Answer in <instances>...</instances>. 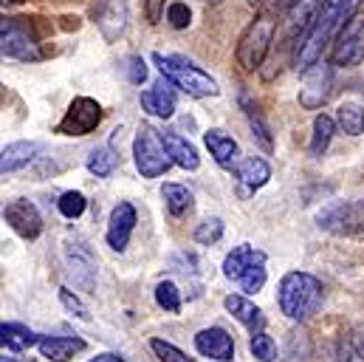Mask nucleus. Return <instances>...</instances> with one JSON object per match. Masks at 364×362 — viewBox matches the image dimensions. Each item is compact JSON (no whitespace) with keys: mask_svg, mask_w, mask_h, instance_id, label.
<instances>
[{"mask_svg":"<svg viewBox=\"0 0 364 362\" xmlns=\"http://www.w3.org/2000/svg\"><path fill=\"white\" fill-rule=\"evenodd\" d=\"M235 176H237V181L249 192H255V190H260V187L269 184V179H272V165L266 159L252 156V159H243V162L235 165Z\"/></svg>","mask_w":364,"mask_h":362,"instance_id":"21","label":"nucleus"},{"mask_svg":"<svg viewBox=\"0 0 364 362\" xmlns=\"http://www.w3.org/2000/svg\"><path fill=\"white\" fill-rule=\"evenodd\" d=\"M88 362H124V360H122L119 354H96V357Z\"/></svg>","mask_w":364,"mask_h":362,"instance_id":"40","label":"nucleus"},{"mask_svg":"<svg viewBox=\"0 0 364 362\" xmlns=\"http://www.w3.org/2000/svg\"><path fill=\"white\" fill-rule=\"evenodd\" d=\"M336 362H364V326H353L339 337Z\"/></svg>","mask_w":364,"mask_h":362,"instance_id":"25","label":"nucleus"},{"mask_svg":"<svg viewBox=\"0 0 364 362\" xmlns=\"http://www.w3.org/2000/svg\"><path fill=\"white\" fill-rule=\"evenodd\" d=\"M156 303L164 309V311H181V291H178V286L176 283H170V280H164V283H159L156 286Z\"/></svg>","mask_w":364,"mask_h":362,"instance_id":"32","label":"nucleus"},{"mask_svg":"<svg viewBox=\"0 0 364 362\" xmlns=\"http://www.w3.org/2000/svg\"><path fill=\"white\" fill-rule=\"evenodd\" d=\"M65 267H68V274L74 277V283L82 291H93V286H96V264H93L91 252L82 244H65Z\"/></svg>","mask_w":364,"mask_h":362,"instance_id":"14","label":"nucleus"},{"mask_svg":"<svg viewBox=\"0 0 364 362\" xmlns=\"http://www.w3.org/2000/svg\"><path fill=\"white\" fill-rule=\"evenodd\" d=\"M85 165H88V170L96 179H107L119 167V156L113 153V148H96V150H91Z\"/></svg>","mask_w":364,"mask_h":362,"instance_id":"29","label":"nucleus"},{"mask_svg":"<svg viewBox=\"0 0 364 362\" xmlns=\"http://www.w3.org/2000/svg\"><path fill=\"white\" fill-rule=\"evenodd\" d=\"M220 238H223V221H220V218H206V221H200L198 229H195V241H198L200 247H212V244H218Z\"/></svg>","mask_w":364,"mask_h":362,"instance_id":"33","label":"nucleus"},{"mask_svg":"<svg viewBox=\"0 0 364 362\" xmlns=\"http://www.w3.org/2000/svg\"><path fill=\"white\" fill-rule=\"evenodd\" d=\"M136 221H139V218H136V207H133L130 201H119V204L113 207L110 218H107V232H105L107 247L116 249V252H124L127 244H130V235H133V229H136Z\"/></svg>","mask_w":364,"mask_h":362,"instance_id":"12","label":"nucleus"},{"mask_svg":"<svg viewBox=\"0 0 364 362\" xmlns=\"http://www.w3.org/2000/svg\"><path fill=\"white\" fill-rule=\"evenodd\" d=\"M336 133V122L328 113H319L314 119V136H311V156H322Z\"/></svg>","mask_w":364,"mask_h":362,"instance_id":"27","label":"nucleus"},{"mask_svg":"<svg viewBox=\"0 0 364 362\" xmlns=\"http://www.w3.org/2000/svg\"><path fill=\"white\" fill-rule=\"evenodd\" d=\"M88 346L82 337H40V354L51 362H68Z\"/></svg>","mask_w":364,"mask_h":362,"instance_id":"19","label":"nucleus"},{"mask_svg":"<svg viewBox=\"0 0 364 362\" xmlns=\"http://www.w3.org/2000/svg\"><path fill=\"white\" fill-rule=\"evenodd\" d=\"M0 362H34V360H26V357H17V351H11V354H3V360Z\"/></svg>","mask_w":364,"mask_h":362,"instance_id":"41","label":"nucleus"},{"mask_svg":"<svg viewBox=\"0 0 364 362\" xmlns=\"http://www.w3.org/2000/svg\"><path fill=\"white\" fill-rule=\"evenodd\" d=\"M60 303L74 314V317H80V320H91V314H88V309H85V303L71 291V289H60Z\"/></svg>","mask_w":364,"mask_h":362,"instance_id":"38","label":"nucleus"},{"mask_svg":"<svg viewBox=\"0 0 364 362\" xmlns=\"http://www.w3.org/2000/svg\"><path fill=\"white\" fill-rule=\"evenodd\" d=\"M279 311L291 320H308L311 314L319 311L322 300H325V286L319 277L308 274V272H288L279 280Z\"/></svg>","mask_w":364,"mask_h":362,"instance_id":"2","label":"nucleus"},{"mask_svg":"<svg viewBox=\"0 0 364 362\" xmlns=\"http://www.w3.org/2000/svg\"><path fill=\"white\" fill-rule=\"evenodd\" d=\"M336 122L348 136H362L364 133V108L356 102H345L336 110Z\"/></svg>","mask_w":364,"mask_h":362,"instance_id":"28","label":"nucleus"},{"mask_svg":"<svg viewBox=\"0 0 364 362\" xmlns=\"http://www.w3.org/2000/svg\"><path fill=\"white\" fill-rule=\"evenodd\" d=\"M189 20H192V11H189V6L181 3V0H176V3H170L167 6V23L173 26V29H186L189 26Z\"/></svg>","mask_w":364,"mask_h":362,"instance_id":"37","label":"nucleus"},{"mask_svg":"<svg viewBox=\"0 0 364 362\" xmlns=\"http://www.w3.org/2000/svg\"><path fill=\"white\" fill-rule=\"evenodd\" d=\"M124 71H127V80H130V83H136V86H141V83H144V77H147V66H144V60H141V57H127Z\"/></svg>","mask_w":364,"mask_h":362,"instance_id":"39","label":"nucleus"},{"mask_svg":"<svg viewBox=\"0 0 364 362\" xmlns=\"http://www.w3.org/2000/svg\"><path fill=\"white\" fill-rule=\"evenodd\" d=\"M223 306H226V311H229L237 323H243L252 334H260V331L266 329V314H263V309L255 306L252 300H246L243 294H226Z\"/></svg>","mask_w":364,"mask_h":362,"instance_id":"16","label":"nucleus"},{"mask_svg":"<svg viewBox=\"0 0 364 362\" xmlns=\"http://www.w3.org/2000/svg\"><path fill=\"white\" fill-rule=\"evenodd\" d=\"M133 159H136V170L144 179H159L170 170V165H176L164 145V136L150 125L139 128V133L133 139Z\"/></svg>","mask_w":364,"mask_h":362,"instance_id":"5","label":"nucleus"},{"mask_svg":"<svg viewBox=\"0 0 364 362\" xmlns=\"http://www.w3.org/2000/svg\"><path fill=\"white\" fill-rule=\"evenodd\" d=\"M252 354H255V360L260 362H274L277 360V343H274V337H269L266 331H260V334H252Z\"/></svg>","mask_w":364,"mask_h":362,"instance_id":"34","label":"nucleus"},{"mask_svg":"<svg viewBox=\"0 0 364 362\" xmlns=\"http://www.w3.org/2000/svg\"><path fill=\"white\" fill-rule=\"evenodd\" d=\"M206 3H212V6H215V3H220V0H206Z\"/></svg>","mask_w":364,"mask_h":362,"instance_id":"43","label":"nucleus"},{"mask_svg":"<svg viewBox=\"0 0 364 362\" xmlns=\"http://www.w3.org/2000/svg\"><path fill=\"white\" fill-rule=\"evenodd\" d=\"M57 207H60V212L65 215V218H80L82 212H85V207H88V201H85V195L80 192V190H68V192H63L60 195V201H57Z\"/></svg>","mask_w":364,"mask_h":362,"instance_id":"31","label":"nucleus"},{"mask_svg":"<svg viewBox=\"0 0 364 362\" xmlns=\"http://www.w3.org/2000/svg\"><path fill=\"white\" fill-rule=\"evenodd\" d=\"M153 63L159 66L164 80H170L176 88H181L189 96H218L220 90L203 68H198L192 60H186L181 54H153Z\"/></svg>","mask_w":364,"mask_h":362,"instance_id":"3","label":"nucleus"},{"mask_svg":"<svg viewBox=\"0 0 364 362\" xmlns=\"http://www.w3.org/2000/svg\"><path fill=\"white\" fill-rule=\"evenodd\" d=\"M359 6L362 0H322L308 34L296 43V54H294V63L299 71H305L308 66H314L316 60H322V51L328 48V43L336 40V34L342 31V26L359 14Z\"/></svg>","mask_w":364,"mask_h":362,"instance_id":"1","label":"nucleus"},{"mask_svg":"<svg viewBox=\"0 0 364 362\" xmlns=\"http://www.w3.org/2000/svg\"><path fill=\"white\" fill-rule=\"evenodd\" d=\"M141 108L159 119H170L176 113V90L167 83H156L153 88H147L141 93Z\"/></svg>","mask_w":364,"mask_h":362,"instance_id":"20","label":"nucleus"},{"mask_svg":"<svg viewBox=\"0 0 364 362\" xmlns=\"http://www.w3.org/2000/svg\"><path fill=\"white\" fill-rule=\"evenodd\" d=\"M0 51H3V57L20 60V63H37V60L46 57V51L34 40V34H28L17 20H3V26H0Z\"/></svg>","mask_w":364,"mask_h":362,"instance_id":"7","label":"nucleus"},{"mask_svg":"<svg viewBox=\"0 0 364 362\" xmlns=\"http://www.w3.org/2000/svg\"><path fill=\"white\" fill-rule=\"evenodd\" d=\"M274 31H277V23H274L272 14H257L246 26V31L237 40V51H235L237 66L243 71H257L263 66V60L269 57V48L274 43Z\"/></svg>","mask_w":364,"mask_h":362,"instance_id":"4","label":"nucleus"},{"mask_svg":"<svg viewBox=\"0 0 364 362\" xmlns=\"http://www.w3.org/2000/svg\"><path fill=\"white\" fill-rule=\"evenodd\" d=\"M279 3H285V6H291V3H294V0H279Z\"/></svg>","mask_w":364,"mask_h":362,"instance_id":"42","label":"nucleus"},{"mask_svg":"<svg viewBox=\"0 0 364 362\" xmlns=\"http://www.w3.org/2000/svg\"><path fill=\"white\" fill-rule=\"evenodd\" d=\"M0 343L6 351H26L31 346H40V334H34L31 329L20 326V323H3L0 326Z\"/></svg>","mask_w":364,"mask_h":362,"instance_id":"24","label":"nucleus"},{"mask_svg":"<svg viewBox=\"0 0 364 362\" xmlns=\"http://www.w3.org/2000/svg\"><path fill=\"white\" fill-rule=\"evenodd\" d=\"M333 66L353 68L364 60V14H353L333 40Z\"/></svg>","mask_w":364,"mask_h":362,"instance_id":"9","label":"nucleus"},{"mask_svg":"<svg viewBox=\"0 0 364 362\" xmlns=\"http://www.w3.org/2000/svg\"><path fill=\"white\" fill-rule=\"evenodd\" d=\"M99 122H102V105L91 96H77L68 105L65 116L60 119L57 133H63V136H88L99 128Z\"/></svg>","mask_w":364,"mask_h":362,"instance_id":"8","label":"nucleus"},{"mask_svg":"<svg viewBox=\"0 0 364 362\" xmlns=\"http://www.w3.org/2000/svg\"><path fill=\"white\" fill-rule=\"evenodd\" d=\"M40 150H43L40 142H11V145H6L3 153H0V170H3V176L6 173H17L26 165H31Z\"/></svg>","mask_w":364,"mask_h":362,"instance_id":"18","label":"nucleus"},{"mask_svg":"<svg viewBox=\"0 0 364 362\" xmlns=\"http://www.w3.org/2000/svg\"><path fill=\"white\" fill-rule=\"evenodd\" d=\"M3 221H6L20 238H26V241L40 238V232H43V215H40V210H37L31 201H26V198L9 201V204L3 207Z\"/></svg>","mask_w":364,"mask_h":362,"instance_id":"11","label":"nucleus"},{"mask_svg":"<svg viewBox=\"0 0 364 362\" xmlns=\"http://www.w3.org/2000/svg\"><path fill=\"white\" fill-rule=\"evenodd\" d=\"M161 136H164V145H167V150H170V156H173V162L178 167H183V170H198L200 156H198V150L183 136H178L176 130H164Z\"/></svg>","mask_w":364,"mask_h":362,"instance_id":"23","label":"nucleus"},{"mask_svg":"<svg viewBox=\"0 0 364 362\" xmlns=\"http://www.w3.org/2000/svg\"><path fill=\"white\" fill-rule=\"evenodd\" d=\"M237 286H240L243 291H249V294H257V291L266 286V264H260V267L246 272V274L237 280Z\"/></svg>","mask_w":364,"mask_h":362,"instance_id":"36","label":"nucleus"},{"mask_svg":"<svg viewBox=\"0 0 364 362\" xmlns=\"http://www.w3.org/2000/svg\"><path fill=\"white\" fill-rule=\"evenodd\" d=\"M316 224L333 235L364 238V201H333L316 215Z\"/></svg>","mask_w":364,"mask_h":362,"instance_id":"6","label":"nucleus"},{"mask_svg":"<svg viewBox=\"0 0 364 362\" xmlns=\"http://www.w3.org/2000/svg\"><path fill=\"white\" fill-rule=\"evenodd\" d=\"M260 264H266V252L255 249L252 244H240V247H235V249L226 255V261H223V274L237 283L246 272L260 267Z\"/></svg>","mask_w":364,"mask_h":362,"instance_id":"17","label":"nucleus"},{"mask_svg":"<svg viewBox=\"0 0 364 362\" xmlns=\"http://www.w3.org/2000/svg\"><path fill=\"white\" fill-rule=\"evenodd\" d=\"M127 26V3L124 0H107L99 11V29L105 40H116Z\"/></svg>","mask_w":364,"mask_h":362,"instance_id":"22","label":"nucleus"},{"mask_svg":"<svg viewBox=\"0 0 364 362\" xmlns=\"http://www.w3.org/2000/svg\"><path fill=\"white\" fill-rule=\"evenodd\" d=\"M150 348H153V354L161 362H192L181 348H176L173 343H167V340H161V337H153V340H150Z\"/></svg>","mask_w":364,"mask_h":362,"instance_id":"35","label":"nucleus"},{"mask_svg":"<svg viewBox=\"0 0 364 362\" xmlns=\"http://www.w3.org/2000/svg\"><path fill=\"white\" fill-rule=\"evenodd\" d=\"M195 348L200 357H209L215 362H232L235 360V340L229 331L212 326V329H203L195 334Z\"/></svg>","mask_w":364,"mask_h":362,"instance_id":"13","label":"nucleus"},{"mask_svg":"<svg viewBox=\"0 0 364 362\" xmlns=\"http://www.w3.org/2000/svg\"><path fill=\"white\" fill-rule=\"evenodd\" d=\"M161 198H164V204H167V210H170L173 218L189 215L192 207H195V195H192V190H186L183 184H164V187H161Z\"/></svg>","mask_w":364,"mask_h":362,"instance_id":"26","label":"nucleus"},{"mask_svg":"<svg viewBox=\"0 0 364 362\" xmlns=\"http://www.w3.org/2000/svg\"><path fill=\"white\" fill-rule=\"evenodd\" d=\"M333 90V68L325 60H316L302 71V88H299V105L308 110H316L328 102Z\"/></svg>","mask_w":364,"mask_h":362,"instance_id":"10","label":"nucleus"},{"mask_svg":"<svg viewBox=\"0 0 364 362\" xmlns=\"http://www.w3.org/2000/svg\"><path fill=\"white\" fill-rule=\"evenodd\" d=\"M240 105L246 108V116H249V125H252V136H257V142L266 148V150H272V133H269V125H266V119L260 116V110L246 99V93L240 96Z\"/></svg>","mask_w":364,"mask_h":362,"instance_id":"30","label":"nucleus"},{"mask_svg":"<svg viewBox=\"0 0 364 362\" xmlns=\"http://www.w3.org/2000/svg\"><path fill=\"white\" fill-rule=\"evenodd\" d=\"M203 142H206V148H209L212 159H215L220 167L235 170V165L240 162V145H237L229 133H223V130L212 128V130H206V133H203Z\"/></svg>","mask_w":364,"mask_h":362,"instance_id":"15","label":"nucleus"}]
</instances>
